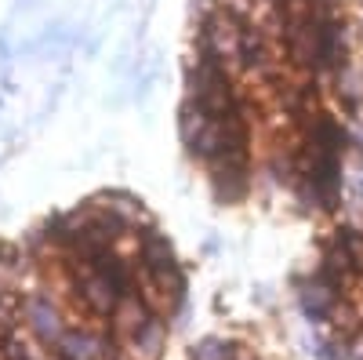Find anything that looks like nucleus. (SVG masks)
<instances>
[{"instance_id": "nucleus-1", "label": "nucleus", "mask_w": 363, "mask_h": 360, "mask_svg": "<svg viewBox=\"0 0 363 360\" xmlns=\"http://www.w3.org/2000/svg\"><path fill=\"white\" fill-rule=\"evenodd\" d=\"M345 0H193L182 142L222 204L262 186L330 212L363 138Z\"/></svg>"}]
</instances>
